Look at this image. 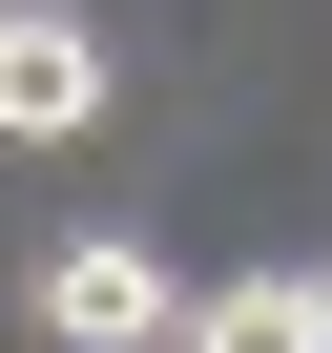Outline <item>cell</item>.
<instances>
[{"label": "cell", "mask_w": 332, "mask_h": 353, "mask_svg": "<svg viewBox=\"0 0 332 353\" xmlns=\"http://www.w3.org/2000/svg\"><path fill=\"white\" fill-rule=\"evenodd\" d=\"M166 312H187V291H166L145 229H83V250L21 270V332H42V353H125V332H166Z\"/></svg>", "instance_id": "1"}, {"label": "cell", "mask_w": 332, "mask_h": 353, "mask_svg": "<svg viewBox=\"0 0 332 353\" xmlns=\"http://www.w3.org/2000/svg\"><path fill=\"white\" fill-rule=\"evenodd\" d=\"M104 125V21L83 0H0V145H63Z\"/></svg>", "instance_id": "2"}, {"label": "cell", "mask_w": 332, "mask_h": 353, "mask_svg": "<svg viewBox=\"0 0 332 353\" xmlns=\"http://www.w3.org/2000/svg\"><path fill=\"white\" fill-rule=\"evenodd\" d=\"M311 353H332V250H311Z\"/></svg>", "instance_id": "3"}, {"label": "cell", "mask_w": 332, "mask_h": 353, "mask_svg": "<svg viewBox=\"0 0 332 353\" xmlns=\"http://www.w3.org/2000/svg\"><path fill=\"white\" fill-rule=\"evenodd\" d=\"M125 353H166V332H125Z\"/></svg>", "instance_id": "4"}]
</instances>
